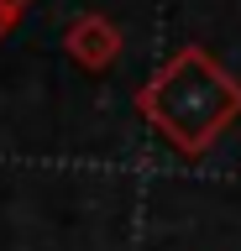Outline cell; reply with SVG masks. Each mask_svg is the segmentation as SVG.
Returning <instances> with one entry per match:
<instances>
[{"instance_id": "obj_1", "label": "cell", "mask_w": 241, "mask_h": 251, "mask_svg": "<svg viewBox=\"0 0 241 251\" xmlns=\"http://www.w3.org/2000/svg\"><path fill=\"white\" fill-rule=\"evenodd\" d=\"M136 115L178 157H205L241 121V78L220 68L199 42H184L136 89Z\"/></svg>"}, {"instance_id": "obj_2", "label": "cell", "mask_w": 241, "mask_h": 251, "mask_svg": "<svg viewBox=\"0 0 241 251\" xmlns=\"http://www.w3.org/2000/svg\"><path fill=\"white\" fill-rule=\"evenodd\" d=\"M63 52L68 63H79L84 74H110L121 52H126V31L115 26L105 11H79L63 26Z\"/></svg>"}, {"instance_id": "obj_3", "label": "cell", "mask_w": 241, "mask_h": 251, "mask_svg": "<svg viewBox=\"0 0 241 251\" xmlns=\"http://www.w3.org/2000/svg\"><path fill=\"white\" fill-rule=\"evenodd\" d=\"M32 5H37V0H0V11H11L16 21H27V11H32Z\"/></svg>"}, {"instance_id": "obj_4", "label": "cell", "mask_w": 241, "mask_h": 251, "mask_svg": "<svg viewBox=\"0 0 241 251\" xmlns=\"http://www.w3.org/2000/svg\"><path fill=\"white\" fill-rule=\"evenodd\" d=\"M16 26H21L16 16H11V11H0V42H5V37H11V31H16Z\"/></svg>"}]
</instances>
